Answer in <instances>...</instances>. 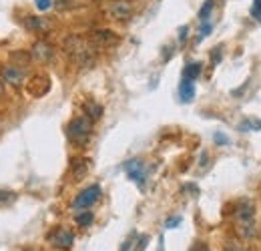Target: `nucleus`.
Returning a JSON list of instances; mask_svg holds the SVG:
<instances>
[{
    "mask_svg": "<svg viewBox=\"0 0 261 251\" xmlns=\"http://www.w3.org/2000/svg\"><path fill=\"white\" fill-rule=\"evenodd\" d=\"M63 48L79 66H93L97 63V46L87 36H81V34L66 36Z\"/></svg>",
    "mask_w": 261,
    "mask_h": 251,
    "instance_id": "nucleus-1",
    "label": "nucleus"
},
{
    "mask_svg": "<svg viewBox=\"0 0 261 251\" xmlns=\"http://www.w3.org/2000/svg\"><path fill=\"white\" fill-rule=\"evenodd\" d=\"M91 133H93V121L87 115L74 117L66 127V135L76 147H85L89 143V139H91Z\"/></svg>",
    "mask_w": 261,
    "mask_h": 251,
    "instance_id": "nucleus-2",
    "label": "nucleus"
},
{
    "mask_svg": "<svg viewBox=\"0 0 261 251\" xmlns=\"http://www.w3.org/2000/svg\"><path fill=\"white\" fill-rule=\"evenodd\" d=\"M235 219L239 223V233L243 237H253L255 235V205L251 201H241L237 205V211H235Z\"/></svg>",
    "mask_w": 261,
    "mask_h": 251,
    "instance_id": "nucleus-3",
    "label": "nucleus"
},
{
    "mask_svg": "<svg viewBox=\"0 0 261 251\" xmlns=\"http://www.w3.org/2000/svg\"><path fill=\"white\" fill-rule=\"evenodd\" d=\"M98 199H100V187L98 185H91V187L83 189L76 195V199L72 201V209L74 211H85V209L93 207Z\"/></svg>",
    "mask_w": 261,
    "mask_h": 251,
    "instance_id": "nucleus-4",
    "label": "nucleus"
},
{
    "mask_svg": "<svg viewBox=\"0 0 261 251\" xmlns=\"http://www.w3.org/2000/svg\"><path fill=\"white\" fill-rule=\"evenodd\" d=\"M91 42L97 46V48H113L121 42V36L111 29H97V31L91 32Z\"/></svg>",
    "mask_w": 261,
    "mask_h": 251,
    "instance_id": "nucleus-5",
    "label": "nucleus"
},
{
    "mask_svg": "<svg viewBox=\"0 0 261 251\" xmlns=\"http://www.w3.org/2000/svg\"><path fill=\"white\" fill-rule=\"evenodd\" d=\"M133 12H135V6L130 0H111V4L107 6V14L115 20H121V22L129 20Z\"/></svg>",
    "mask_w": 261,
    "mask_h": 251,
    "instance_id": "nucleus-6",
    "label": "nucleus"
},
{
    "mask_svg": "<svg viewBox=\"0 0 261 251\" xmlns=\"http://www.w3.org/2000/svg\"><path fill=\"white\" fill-rule=\"evenodd\" d=\"M31 57H33V61H36L38 64L53 63V61H55V46L48 44L46 40H36L33 44Z\"/></svg>",
    "mask_w": 261,
    "mask_h": 251,
    "instance_id": "nucleus-7",
    "label": "nucleus"
},
{
    "mask_svg": "<svg viewBox=\"0 0 261 251\" xmlns=\"http://www.w3.org/2000/svg\"><path fill=\"white\" fill-rule=\"evenodd\" d=\"M48 241H50V245L57 247V249L68 251L72 247V243H74V235H72L68 229H65V227H59V229H55V231L48 235Z\"/></svg>",
    "mask_w": 261,
    "mask_h": 251,
    "instance_id": "nucleus-8",
    "label": "nucleus"
},
{
    "mask_svg": "<svg viewBox=\"0 0 261 251\" xmlns=\"http://www.w3.org/2000/svg\"><path fill=\"white\" fill-rule=\"evenodd\" d=\"M27 91H29V94H33V96H44V94L50 91V79H48V74H44V72L34 74L33 79L29 81V85H27Z\"/></svg>",
    "mask_w": 261,
    "mask_h": 251,
    "instance_id": "nucleus-9",
    "label": "nucleus"
},
{
    "mask_svg": "<svg viewBox=\"0 0 261 251\" xmlns=\"http://www.w3.org/2000/svg\"><path fill=\"white\" fill-rule=\"evenodd\" d=\"M0 74H2V81H6L8 85H12L14 89H20V87H22L24 70L12 66V64H4V66L0 68Z\"/></svg>",
    "mask_w": 261,
    "mask_h": 251,
    "instance_id": "nucleus-10",
    "label": "nucleus"
},
{
    "mask_svg": "<svg viewBox=\"0 0 261 251\" xmlns=\"http://www.w3.org/2000/svg\"><path fill=\"white\" fill-rule=\"evenodd\" d=\"M125 171H127V175H129L130 181H135L137 185H141L143 187V183H145V165H143V161H139V159H130L125 163Z\"/></svg>",
    "mask_w": 261,
    "mask_h": 251,
    "instance_id": "nucleus-11",
    "label": "nucleus"
},
{
    "mask_svg": "<svg viewBox=\"0 0 261 251\" xmlns=\"http://www.w3.org/2000/svg\"><path fill=\"white\" fill-rule=\"evenodd\" d=\"M89 171H91V163H89V159H85V157L70 159V175H72L76 181L85 179V177L89 175Z\"/></svg>",
    "mask_w": 261,
    "mask_h": 251,
    "instance_id": "nucleus-12",
    "label": "nucleus"
},
{
    "mask_svg": "<svg viewBox=\"0 0 261 251\" xmlns=\"http://www.w3.org/2000/svg\"><path fill=\"white\" fill-rule=\"evenodd\" d=\"M24 27L29 29L31 32H48L50 31V24H48V20H44L42 16H27V20H24Z\"/></svg>",
    "mask_w": 261,
    "mask_h": 251,
    "instance_id": "nucleus-13",
    "label": "nucleus"
},
{
    "mask_svg": "<svg viewBox=\"0 0 261 251\" xmlns=\"http://www.w3.org/2000/svg\"><path fill=\"white\" fill-rule=\"evenodd\" d=\"M31 63H33L31 53H22V51L10 53V64H12V66H16V68H20V70H27V68L31 66Z\"/></svg>",
    "mask_w": 261,
    "mask_h": 251,
    "instance_id": "nucleus-14",
    "label": "nucleus"
},
{
    "mask_svg": "<svg viewBox=\"0 0 261 251\" xmlns=\"http://www.w3.org/2000/svg\"><path fill=\"white\" fill-rule=\"evenodd\" d=\"M179 96H181V103H191L195 98V85L193 81L189 79H183L181 85H179Z\"/></svg>",
    "mask_w": 261,
    "mask_h": 251,
    "instance_id": "nucleus-15",
    "label": "nucleus"
},
{
    "mask_svg": "<svg viewBox=\"0 0 261 251\" xmlns=\"http://www.w3.org/2000/svg\"><path fill=\"white\" fill-rule=\"evenodd\" d=\"M83 111H85V115H87L93 123L102 117V107H100L98 103H95V101H87V103L83 105Z\"/></svg>",
    "mask_w": 261,
    "mask_h": 251,
    "instance_id": "nucleus-16",
    "label": "nucleus"
},
{
    "mask_svg": "<svg viewBox=\"0 0 261 251\" xmlns=\"http://www.w3.org/2000/svg\"><path fill=\"white\" fill-rule=\"evenodd\" d=\"M201 70H203V66L201 63H189L185 68H183V79H189V81H195L197 77L201 74Z\"/></svg>",
    "mask_w": 261,
    "mask_h": 251,
    "instance_id": "nucleus-17",
    "label": "nucleus"
},
{
    "mask_svg": "<svg viewBox=\"0 0 261 251\" xmlns=\"http://www.w3.org/2000/svg\"><path fill=\"white\" fill-rule=\"evenodd\" d=\"M93 219H95V215L91 211H87V209L76 213V225H81V227H89L93 223Z\"/></svg>",
    "mask_w": 261,
    "mask_h": 251,
    "instance_id": "nucleus-18",
    "label": "nucleus"
},
{
    "mask_svg": "<svg viewBox=\"0 0 261 251\" xmlns=\"http://www.w3.org/2000/svg\"><path fill=\"white\" fill-rule=\"evenodd\" d=\"M213 6H215V0H207L203 6H201V10H199V20H207L209 18V14H211V10H213Z\"/></svg>",
    "mask_w": 261,
    "mask_h": 251,
    "instance_id": "nucleus-19",
    "label": "nucleus"
},
{
    "mask_svg": "<svg viewBox=\"0 0 261 251\" xmlns=\"http://www.w3.org/2000/svg\"><path fill=\"white\" fill-rule=\"evenodd\" d=\"M14 201H16V193H12V191H0V207L10 205Z\"/></svg>",
    "mask_w": 261,
    "mask_h": 251,
    "instance_id": "nucleus-20",
    "label": "nucleus"
},
{
    "mask_svg": "<svg viewBox=\"0 0 261 251\" xmlns=\"http://www.w3.org/2000/svg\"><path fill=\"white\" fill-rule=\"evenodd\" d=\"M251 16L261 20V0H253V6H251Z\"/></svg>",
    "mask_w": 261,
    "mask_h": 251,
    "instance_id": "nucleus-21",
    "label": "nucleus"
},
{
    "mask_svg": "<svg viewBox=\"0 0 261 251\" xmlns=\"http://www.w3.org/2000/svg\"><path fill=\"white\" fill-rule=\"evenodd\" d=\"M34 6H36L38 10H48V8L53 6V2H50V0H34Z\"/></svg>",
    "mask_w": 261,
    "mask_h": 251,
    "instance_id": "nucleus-22",
    "label": "nucleus"
},
{
    "mask_svg": "<svg viewBox=\"0 0 261 251\" xmlns=\"http://www.w3.org/2000/svg\"><path fill=\"white\" fill-rule=\"evenodd\" d=\"M219 61H221V46H215V51L211 53V63L215 66V64H219Z\"/></svg>",
    "mask_w": 261,
    "mask_h": 251,
    "instance_id": "nucleus-23",
    "label": "nucleus"
},
{
    "mask_svg": "<svg viewBox=\"0 0 261 251\" xmlns=\"http://www.w3.org/2000/svg\"><path fill=\"white\" fill-rule=\"evenodd\" d=\"M213 139H215V143H217V145H229V139L223 135V133H215V135H213Z\"/></svg>",
    "mask_w": 261,
    "mask_h": 251,
    "instance_id": "nucleus-24",
    "label": "nucleus"
},
{
    "mask_svg": "<svg viewBox=\"0 0 261 251\" xmlns=\"http://www.w3.org/2000/svg\"><path fill=\"white\" fill-rule=\"evenodd\" d=\"M135 239H137V233H130L129 239H127V241L121 245V249H119V251H129V247L133 245V243H135Z\"/></svg>",
    "mask_w": 261,
    "mask_h": 251,
    "instance_id": "nucleus-25",
    "label": "nucleus"
},
{
    "mask_svg": "<svg viewBox=\"0 0 261 251\" xmlns=\"http://www.w3.org/2000/svg\"><path fill=\"white\" fill-rule=\"evenodd\" d=\"M147 243H149V237H147V235H143V237L137 241V249L135 251H145L147 249Z\"/></svg>",
    "mask_w": 261,
    "mask_h": 251,
    "instance_id": "nucleus-26",
    "label": "nucleus"
},
{
    "mask_svg": "<svg viewBox=\"0 0 261 251\" xmlns=\"http://www.w3.org/2000/svg\"><path fill=\"white\" fill-rule=\"evenodd\" d=\"M209 32H211V24L207 22V24H203V27H201V31H199V36H197V40H203V38H205Z\"/></svg>",
    "mask_w": 261,
    "mask_h": 251,
    "instance_id": "nucleus-27",
    "label": "nucleus"
},
{
    "mask_svg": "<svg viewBox=\"0 0 261 251\" xmlns=\"http://www.w3.org/2000/svg\"><path fill=\"white\" fill-rule=\"evenodd\" d=\"M181 217H179V215H177V217H171V219H167V223H165V227H167V229H173V227H177V225H179V223H181Z\"/></svg>",
    "mask_w": 261,
    "mask_h": 251,
    "instance_id": "nucleus-28",
    "label": "nucleus"
},
{
    "mask_svg": "<svg viewBox=\"0 0 261 251\" xmlns=\"http://www.w3.org/2000/svg\"><path fill=\"white\" fill-rule=\"evenodd\" d=\"M187 31H189V27H181V29H179V42H185Z\"/></svg>",
    "mask_w": 261,
    "mask_h": 251,
    "instance_id": "nucleus-29",
    "label": "nucleus"
},
{
    "mask_svg": "<svg viewBox=\"0 0 261 251\" xmlns=\"http://www.w3.org/2000/svg\"><path fill=\"white\" fill-rule=\"evenodd\" d=\"M191 251H209V249H207V245H205V243H195Z\"/></svg>",
    "mask_w": 261,
    "mask_h": 251,
    "instance_id": "nucleus-30",
    "label": "nucleus"
},
{
    "mask_svg": "<svg viewBox=\"0 0 261 251\" xmlns=\"http://www.w3.org/2000/svg\"><path fill=\"white\" fill-rule=\"evenodd\" d=\"M2 94H4V83L0 81V98H2Z\"/></svg>",
    "mask_w": 261,
    "mask_h": 251,
    "instance_id": "nucleus-31",
    "label": "nucleus"
},
{
    "mask_svg": "<svg viewBox=\"0 0 261 251\" xmlns=\"http://www.w3.org/2000/svg\"><path fill=\"white\" fill-rule=\"evenodd\" d=\"M22 251H38V249H31V247H29V249H22Z\"/></svg>",
    "mask_w": 261,
    "mask_h": 251,
    "instance_id": "nucleus-32",
    "label": "nucleus"
}]
</instances>
